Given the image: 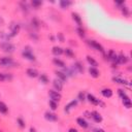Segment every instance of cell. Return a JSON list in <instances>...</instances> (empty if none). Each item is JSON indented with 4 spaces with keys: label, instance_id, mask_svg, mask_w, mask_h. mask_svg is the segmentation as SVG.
I'll list each match as a JSON object with an SVG mask.
<instances>
[{
    "label": "cell",
    "instance_id": "cell-26",
    "mask_svg": "<svg viewBox=\"0 0 132 132\" xmlns=\"http://www.w3.org/2000/svg\"><path fill=\"white\" fill-rule=\"evenodd\" d=\"M0 113L1 114H6L7 113V106L4 102H0Z\"/></svg>",
    "mask_w": 132,
    "mask_h": 132
},
{
    "label": "cell",
    "instance_id": "cell-24",
    "mask_svg": "<svg viewBox=\"0 0 132 132\" xmlns=\"http://www.w3.org/2000/svg\"><path fill=\"white\" fill-rule=\"evenodd\" d=\"M122 99H123L124 105H125L127 108H130V107H131V100L129 99V97H128V96H125V97H123Z\"/></svg>",
    "mask_w": 132,
    "mask_h": 132
},
{
    "label": "cell",
    "instance_id": "cell-42",
    "mask_svg": "<svg viewBox=\"0 0 132 132\" xmlns=\"http://www.w3.org/2000/svg\"><path fill=\"white\" fill-rule=\"evenodd\" d=\"M30 132H36V130L33 128V127H31V128H30Z\"/></svg>",
    "mask_w": 132,
    "mask_h": 132
},
{
    "label": "cell",
    "instance_id": "cell-16",
    "mask_svg": "<svg viewBox=\"0 0 132 132\" xmlns=\"http://www.w3.org/2000/svg\"><path fill=\"white\" fill-rule=\"evenodd\" d=\"M128 59L126 56H124V55H120V56H118V59H117V64H125L127 63Z\"/></svg>",
    "mask_w": 132,
    "mask_h": 132
},
{
    "label": "cell",
    "instance_id": "cell-20",
    "mask_svg": "<svg viewBox=\"0 0 132 132\" xmlns=\"http://www.w3.org/2000/svg\"><path fill=\"white\" fill-rule=\"evenodd\" d=\"M72 4L71 1H69V0H62V1H60V6L62 8H67L68 6H70Z\"/></svg>",
    "mask_w": 132,
    "mask_h": 132
},
{
    "label": "cell",
    "instance_id": "cell-33",
    "mask_svg": "<svg viewBox=\"0 0 132 132\" xmlns=\"http://www.w3.org/2000/svg\"><path fill=\"white\" fill-rule=\"evenodd\" d=\"M64 52H65V54L67 55V56H69V57H72V56H73V53H72V51H71L70 49H66Z\"/></svg>",
    "mask_w": 132,
    "mask_h": 132
},
{
    "label": "cell",
    "instance_id": "cell-23",
    "mask_svg": "<svg viewBox=\"0 0 132 132\" xmlns=\"http://www.w3.org/2000/svg\"><path fill=\"white\" fill-rule=\"evenodd\" d=\"M87 61H88V63H89L91 66H93V67H95V68L98 66V63H97V62H96L92 57H90V56H88V57H87Z\"/></svg>",
    "mask_w": 132,
    "mask_h": 132
},
{
    "label": "cell",
    "instance_id": "cell-35",
    "mask_svg": "<svg viewBox=\"0 0 132 132\" xmlns=\"http://www.w3.org/2000/svg\"><path fill=\"white\" fill-rule=\"evenodd\" d=\"M118 93H119V95H120L121 97H122V98H123V97H125V96H127V95H126V93H125L123 90H121V89H120V90H118Z\"/></svg>",
    "mask_w": 132,
    "mask_h": 132
},
{
    "label": "cell",
    "instance_id": "cell-18",
    "mask_svg": "<svg viewBox=\"0 0 132 132\" xmlns=\"http://www.w3.org/2000/svg\"><path fill=\"white\" fill-rule=\"evenodd\" d=\"M101 94L103 95V97L109 98V97L113 96V91H112L111 89H103V90L101 91Z\"/></svg>",
    "mask_w": 132,
    "mask_h": 132
},
{
    "label": "cell",
    "instance_id": "cell-17",
    "mask_svg": "<svg viewBox=\"0 0 132 132\" xmlns=\"http://www.w3.org/2000/svg\"><path fill=\"white\" fill-rule=\"evenodd\" d=\"M63 53H64V51L60 47H54L53 48V54L56 55V56H60V55H62Z\"/></svg>",
    "mask_w": 132,
    "mask_h": 132
},
{
    "label": "cell",
    "instance_id": "cell-37",
    "mask_svg": "<svg viewBox=\"0 0 132 132\" xmlns=\"http://www.w3.org/2000/svg\"><path fill=\"white\" fill-rule=\"evenodd\" d=\"M58 38L60 39V41H61V42H63V41H64V37H63V34H62V33H58Z\"/></svg>",
    "mask_w": 132,
    "mask_h": 132
},
{
    "label": "cell",
    "instance_id": "cell-10",
    "mask_svg": "<svg viewBox=\"0 0 132 132\" xmlns=\"http://www.w3.org/2000/svg\"><path fill=\"white\" fill-rule=\"evenodd\" d=\"M107 58H108V60H109V61H112V62L116 63V62H117V59H118V55H117V54H116V53L112 50V51H109Z\"/></svg>",
    "mask_w": 132,
    "mask_h": 132
},
{
    "label": "cell",
    "instance_id": "cell-5",
    "mask_svg": "<svg viewBox=\"0 0 132 132\" xmlns=\"http://www.w3.org/2000/svg\"><path fill=\"white\" fill-rule=\"evenodd\" d=\"M20 31V25L18 24H13L10 26V34H9V37H13L15 35H17Z\"/></svg>",
    "mask_w": 132,
    "mask_h": 132
},
{
    "label": "cell",
    "instance_id": "cell-6",
    "mask_svg": "<svg viewBox=\"0 0 132 132\" xmlns=\"http://www.w3.org/2000/svg\"><path fill=\"white\" fill-rule=\"evenodd\" d=\"M89 45H90L91 47H93L94 49H96L97 51H100L101 53H104V50H103L102 46L100 45V43H98L97 41H95V40H90V41H89Z\"/></svg>",
    "mask_w": 132,
    "mask_h": 132
},
{
    "label": "cell",
    "instance_id": "cell-34",
    "mask_svg": "<svg viewBox=\"0 0 132 132\" xmlns=\"http://www.w3.org/2000/svg\"><path fill=\"white\" fill-rule=\"evenodd\" d=\"M32 5L34 7H38L39 5H41V1H36V0H33L32 1Z\"/></svg>",
    "mask_w": 132,
    "mask_h": 132
},
{
    "label": "cell",
    "instance_id": "cell-41",
    "mask_svg": "<svg viewBox=\"0 0 132 132\" xmlns=\"http://www.w3.org/2000/svg\"><path fill=\"white\" fill-rule=\"evenodd\" d=\"M68 132H79V131L76 130V129H74V128H70V129L68 130Z\"/></svg>",
    "mask_w": 132,
    "mask_h": 132
},
{
    "label": "cell",
    "instance_id": "cell-30",
    "mask_svg": "<svg viewBox=\"0 0 132 132\" xmlns=\"http://www.w3.org/2000/svg\"><path fill=\"white\" fill-rule=\"evenodd\" d=\"M40 82L41 83H43V84H47L49 81H48V76L46 75V74H41V76H40Z\"/></svg>",
    "mask_w": 132,
    "mask_h": 132
},
{
    "label": "cell",
    "instance_id": "cell-2",
    "mask_svg": "<svg viewBox=\"0 0 132 132\" xmlns=\"http://www.w3.org/2000/svg\"><path fill=\"white\" fill-rule=\"evenodd\" d=\"M22 54H23V56H24L26 59H28V60H30V61H34V60H35V57H34V55H33L30 47H26Z\"/></svg>",
    "mask_w": 132,
    "mask_h": 132
},
{
    "label": "cell",
    "instance_id": "cell-19",
    "mask_svg": "<svg viewBox=\"0 0 132 132\" xmlns=\"http://www.w3.org/2000/svg\"><path fill=\"white\" fill-rule=\"evenodd\" d=\"M89 73L93 76V78H98L99 76V71L95 67H90L89 68Z\"/></svg>",
    "mask_w": 132,
    "mask_h": 132
},
{
    "label": "cell",
    "instance_id": "cell-31",
    "mask_svg": "<svg viewBox=\"0 0 132 132\" xmlns=\"http://www.w3.org/2000/svg\"><path fill=\"white\" fill-rule=\"evenodd\" d=\"M76 31H78V33H79V35L81 36V37H84L85 36V32H84V30L81 28V27H79L78 29H76Z\"/></svg>",
    "mask_w": 132,
    "mask_h": 132
},
{
    "label": "cell",
    "instance_id": "cell-39",
    "mask_svg": "<svg viewBox=\"0 0 132 132\" xmlns=\"http://www.w3.org/2000/svg\"><path fill=\"white\" fill-rule=\"evenodd\" d=\"M93 132H105V131H104V130H102V129L96 128V129H94V130H93Z\"/></svg>",
    "mask_w": 132,
    "mask_h": 132
},
{
    "label": "cell",
    "instance_id": "cell-1",
    "mask_svg": "<svg viewBox=\"0 0 132 132\" xmlns=\"http://www.w3.org/2000/svg\"><path fill=\"white\" fill-rule=\"evenodd\" d=\"M0 49L5 53H13L15 51V46L12 45L10 42H2L0 45Z\"/></svg>",
    "mask_w": 132,
    "mask_h": 132
},
{
    "label": "cell",
    "instance_id": "cell-4",
    "mask_svg": "<svg viewBox=\"0 0 132 132\" xmlns=\"http://www.w3.org/2000/svg\"><path fill=\"white\" fill-rule=\"evenodd\" d=\"M49 96H50V98L52 99L53 101H59L60 99H61V94L58 92V91H50L49 92Z\"/></svg>",
    "mask_w": 132,
    "mask_h": 132
},
{
    "label": "cell",
    "instance_id": "cell-25",
    "mask_svg": "<svg viewBox=\"0 0 132 132\" xmlns=\"http://www.w3.org/2000/svg\"><path fill=\"white\" fill-rule=\"evenodd\" d=\"M56 74H57V76H58V78L60 79V81H61V82H65L66 80H67V75H66V74H64L63 72L57 71V72H56Z\"/></svg>",
    "mask_w": 132,
    "mask_h": 132
},
{
    "label": "cell",
    "instance_id": "cell-11",
    "mask_svg": "<svg viewBox=\"0 0 132 132\" xmlns=\"http://www.w3.org/2000/svg\"><path fill=\"white\" fill-rule=\"evenodd\" d=\"M91 114H92V119L95 121L96 123H100L101 121H102V117H101V115L99 114V113L93 112V113H91Z\"/></svg>",
    "mask_w": 132,
    "mask_h": 132
},
{
    "label": "cell",
    "instance_id": "cell-14",
    "mask_svg": "<svg viewBox=\"0 0 132 132\" xmlns=\"http://www.w3.org/2000/svg\"><path fill=\"white\" fill-rule=\"evenodd\" d=\"M88 100H89V101H90L92 104H94V105H98V104H100V101H99L96 97H94L93 95H91V94L88 95Z\"/></svg>",
    "mask_w": 132,
    "mask_h": 132
},
{
    "label": "cell",
    "instance_id": "cell-28",
    "mask_svg": "<svg viewBox=\"0 0 132 132\" xmlns=\"http://www.w3.org/2000/svg\"><path fill=\"white\" fill-rule=\"evenodd\" d=\"M72 17H73V20H75L76 21V23L79 24V26L81 27L82 26V21H81V18H80V16L78 15V14H72Z\"/></svg>",
    "mask_w": 132,
    "mask_h": 132
},
{
    "label": "cell",
    "instance_id": "cell-21",
    "mask_svg": "<svg viewBox=\"0 0 132 132\" xmlns=\"http://www.w3.org/2000/svg\"><path fill=\"white\" fill-rule=\"evenodd\" d=\"M53 62H54V64H55V65L59 66V67H62V68H64V67H65V63H64L62 60L58 59V58H55V59L53 60Z\"/></svg>",
    "mask_w": 132,
    "mask_h": 132
},
{
    "label": "cell",
    "instance_id": "cell-3",
    "mask_svg": "<svg viewBox=\"0 0 132 132\" xmlns=\"http://www.w3.org/2000/svg\"><path fill=\"white\" fill-rule=\"evenodd\" d=\"M13 64H14V61L12 58H8V57L0 58V66H2V67H7V66H10Z\"/></svg>",
    "mask_w": 132,
    "mask_h": 132
},
{
    "label": "cell",
    "instance_id": "cell-8",
    "mask_svg": "<svg viewBox=\"0 0 132 132\" xmlns=\"http://www.w3.org/2000/svg\"><path fill=\"white\" fill-rule=\"evenodd\" d=\"M53 85H54V88L56 89V91H58V92L63 89V83L60 80H55L53 82Z\"/></svg>",
    "mask_w": 132,
    "mask_h": 132
},
{
    "label": "cell",
    "instance_id": "cell-12",
    "mask_svg": "<svg viewBox=\"0 0 132 132\" xmlns=\"http://www.w3.org/2000/svg\"><path fill=\"white\" fill-rule=\"evenodd\" d=\"M27 74H28V76H30V78H37L38 71L34 68H29V69H27Z\"/></svg>",
    "mask_w": 132,
    "mask_h": 132
},
{
    "label": "cell",
    "instance_id": "cell-29",
    "mask_svg": "<svg viewBox=\"0 0 132 132\" xmlns=\"http://www.w3.org/2000/svg\"><path fill=\"white\" fill-rule=\"evenodd\" d=\"M49 104H50V107L53 109V111H55V109H57V107H58V104H57V102H56V101H53V100H51V101L49 102Z\"/></svg>",
    "mask_w": 132,
    "mask_h": 132
},
{
    "label": "cell",
    "instance_id": "cell-7",
    "mask_svg": "<svg viewBox=\"0 0 132 132\" xmlns=\"http://www.w3.org/2000/svg\"><path fill=\"white\" fill-rule=\"evenodd\" d=\"M45 118H46L48 121H50V122H55V121H57V120H58L57 115H55V114H53V113H49V112L46 113Z\"/></svg>",
    "mask_w": 132,
    "mask_h": 132
},
{
    "label": "cell",
    "instance_id": "cell-40",
    "mask_svg": "<svg viewBox=\"0 0 132 132\" xmlns=\"http://www.w3.org/2000/svg\"><path fill=\"white\" fill-rule=\"evenodd\" d=\"M85 115H86V117H87V118H92V114H91V113H89V112H86V113H85Z\"/></svg>",
    "mask_w": 132,
    "mask_h": 132
},
{
    "label": "cell",
    "instance_id": "cell-15",
    "mask_svg": "<svg viewBox=\"0 0 132 132\" xmlns=\"http://www.w3.org/2000/svg\"><path fill=\"white\" fill-rule=\"evenodd\" d=\"M76 122H78V124L82 127V128H88V126H89V124L87 123V121L83 118H79L78 120H76Z\"/></svg>",
    "mask_w": 132,
    "mask_h": 132
},
{
    "label": "cell",
    "instance_id": "cell-9",
    "mask_svg": "<svg viewBox=\"0 0 132 132\" xmlns=\"http://www.w3.org/2000/svg\"><path fill=\"white\" fill-rule=\"evenodd\" d=\"M76 104H78V100H72L71 102H69L67 105L65 106L64 111H65L66 113H69V112H70V109H72L74 106H76Z\"/></svg>",
    "mask_w": 132,
    "mask_h": 132
},
{
    "label": "cell",
    "instance_id": "cell-36",
    "mask_svg": "<svg viewBox=\"0 0 132 132\" xmlns=\"http://www.w3.org/2000/svg\"><path fill=\"white\" fill-rule=\"evenodd\" d=\"M79 98H80V100L84 101V100H85V94H84L83 92H81V93L79 94Z\"/></svg>",
    "mask_w": 132,
    "mask_h": 132
},
{
    "label": "cell",
    "instance_id": "cell-27",
    "mask_svg": "<svg viewBox=\"0 0 132 132\" xmlns=\"http://www.w3.org/2000/svg\"><path fill=\"white\" fill-rule=\"evenodd\" d=\"M114 82L118 83V84H121V85H127L128 82L124 79H121V78H114Z\"/></svg>",
    "mask_w": 132,
    "mask_h": 132
},
{
    "label": "cell",
    "instance_id": "cell-13",
    "mask_svg": "<svg viewBox=\"0 0 132 132\" xmlns=\"http://www.w3.org/2000/svg\"><path fill=\"white\" fill-rule=\"evenodd\" d=\"M72 70L75 72V71H78V72H83L84 71V68H83V66L81 65L80 62H76L74 65H72Z\"/></svg>",
    "mask_w": 132,
    "mask_h": 132
},
{
    "label": "cell",
    "instance_id": "cell-38",
    "mask_svg": "<svg viewBox=\"0 0 132 132\" xmlns=\"http://www.w3.org/2000/svg\"><path fill=\"white\" fill-rule=\"evenodd\" d=\"M122 10H123V14H125L126 16H128V15H129V13H128V9H127V7H122Z\"/></svg>",
    "mask_w": 132,
    "mask_h": 132
},
{
    "label": "cell",
    "instance_id": "cell-32",
    "mask_svg": "<svg viewBox=\"0 0 132 132\" xmlns=\"http://www.w3.org/2000/svg\"><path fill=\"white\" fill-rule=\"evenodd\" d=\"M18 123H19V126L21 127V128H25V122L22 119H18Z\"/></svg>",
    "mask_w": 132,
    "mask_h": 132
},
{
    "label": "cell",
    "instance_id": "cell-22",
    "mask_svg": "<svg viewBox=\"0 0 132 132\" xmlns=\"http://www.w3.org/2000/svg\"><path fill=\"white\" fill-rule=\"evenodd\" d=\"M8 80H12V75L6 74V73H0V82H4Z\"/></svg>",
    "mask_w": 132,
    "mask_h": 132
}]
</instances>
